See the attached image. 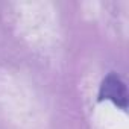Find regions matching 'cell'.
I'll use <instances>...</instances> for the list:
<instances>
[{
  "label": "cell",
  "instance_id": "cell-1",
  "mask_svg": "<svg viewBox=\"0 0 129 129\" xmlns=\"http://www.w3.org/2000/svg\"><path fill=\"white\" fill-rule=\"evenodd\" d=\"M99 99L100 100H109L115 106H118L121 109H126V106H127L126 87L115 73H109L102 81V85H100V90H99Z\"/></svg>",
  "mask_w": 129,
  "mask_h": 129
}]
</instances>
